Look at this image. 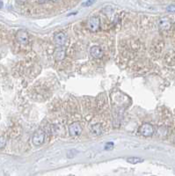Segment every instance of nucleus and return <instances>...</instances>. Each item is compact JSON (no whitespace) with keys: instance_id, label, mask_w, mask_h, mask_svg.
<instances>
[{"instance_id":"obj_5","label":"nucleus","mask_w":175,"mask_h":176,"mask_svg":"<svg viewBox=\"0 0 175 176\" xmlns=\"http://www.w3.org/2000/svg\"><path fill=\"white\" fill-rule=\"evenodd\" d=\"M139 132L142 136L145 137H151L154 133V128L153 126L150 124V123H144L139 128Z\"/></svg>"},{"instance_id":"obj_2","label":"nucleus","mask_w":175,"mask_h":176,"mask_svg":"<svg viewBox=\"0 0 175 176\" xmlns=\"http://www.w3.org/2000/svg\"><path fill=\"white\" fill-rule=\"evenodd\" d=\"M100 27V19L97 16L91 17L87 21V28L91 32H97Z\"/></svg>"},{"instance_id":"obj_14","label":"nucleus","mask_w":175,"mask_h":176,"mask_svg":"<svg viewBox=\"0 0 175 176\" xmlns=\"http://www.w3.org/2000/svg\"><path fill=\"white\" fill-rule=\"evenodd\" d=\"M166 11H170V13H175V5H171L167 6Z\"/></svg>"},{"instance_id":"obj_16","label":"nucleus","mask_w":175,"mask_h":176,"mask_svg":"<svg viewBox=\"0 0 175 176\" xmlns=\"http://www.w3.org/2000/svg\"><path fill=\"white\" fill-rule=\"evenodd\" d=\"M48 1H49V0H37V2H38L39 4H41V5L45 4V3L48 2Z\"/></svg>"},{"instance_id":"obj_7","label":"nucleus","mask_w":175,"mask_h":176,"mask_svg":"<svg viewBox=\"0 0 175 176\" xmlns=\"http://www.w3.org/2000/svg\"><path fill=\"white\" fill-rule=\"evenodd\" d=\"M158 27L162 31H168L172 27V21L169 18L164 17L158 20Z\"/></svg>"},{"instance_id":"obj_9","label":"nucleus","mask_w":175,"mask_h":176,"mask_svg":"<svg viewBox=\"0 0 175 176\" xmlns=\"http://www.w3.org/2000/svg\"><path fill=\"white\" fill-rule=\"evenodd\" d=\"M65 56H66V52L63 47H57L54 52V57L55 58V60L62 61L64 59Z\"/></svg>"},{"instance_id":"obj_12","label":"nucleus","mask_w":175,"mask_h":176,"mask_svg":"<svg viewBox=\"0 0 175 176\" xmlns=\"http://www.w3.org/2000/svg\"><path fill=\"white\" fill-rule=\"evenodd\" d=\"M6 145V140L4 137H0V149H3Z\"/></svg>"},{"instance_id":"obj_19","label":"nucleus","mask_w":175,"mask_h":176,"mask_svg":"<svg viewBox=\"0 0 175 176\" xmlns=\"http://www.w3.org/2000/svg\"><path fill=\"white\" fill-rule=\"evenodd\" d=\"M69 176H74V175H69Z\"/></svg>"},{"instance_id":"obj_13","label":"nucleus","mask_w":175,"mask_h":176,"mask_svg":"<svg viewBox=\"0 0 175 176\" xmlns=\"http://www.w3.org/2000/svg\"><path fill=\"white\" fill-rule=\"evenodd\" d=\"M95 2V0H87L86 2H85V3H83V6H85V7H87V6H90V5H92L93 3Z\"/></svg>"},{"instance_id":"obj_15","label":"nucleus","mask_w":175,"mask_h":176,"mask_svg":"<svg viewBox=\"0 0 175 176\" xmlns=\"http://www.w3.org/2000/svg\"><path fill=\"white\" fill-rule=\"evenodd\" d=\"M16 1V3L17 4H19V5H24L27 0H15Z\"/></svg>"},{"instance_id":"obj_4","label":"nucleus","mask_w":175,"mask_h":176,"mask_svg":"<svg viewBox=\"0 0 175 176\" xmlns=\"http://www.w3.org/2000/svg\"><path fill=\"white\" fill-rule=\"evenodd\" d=\"M45 140V133L43 130H37L35 133L33 134V137H32V142L33 145L35 146H40L41 145H43Z\"/></svg>"},{"instance_id":"obj_8","label":"nucleus","mask_w":175,"mask_h":176,"mask_svg":"<svg viewBox=\"0 0 175 176\" xmlns=\"http://www.w3.org/2000/svg\"><path fill=\"white\" fill-rule=\"evenodd\" d=\"M90 55L93 57L96 58V59H100V58L103 57L104 52L102 50V49L99 46H92L90 49Z\"/></svg>"},{"instance_id":"obj_6","label":"nucleus","mask_w":175,"mask_h":176,"mask_svg":"<svg viewBox=\"0 0 175 176\" xmlns=\"http://www.w3.org/2000/svg\"><path fill=\"white\" fill-rule=\"evenodd\" d=\"M67 35L63 33V32H59L55 34L54 36V43L55 44V46L57 47H63L66 42H67Z\"/></svg>"},{"instance_id":"obj_1","label":"nucleus","mask_w":175,"mask_h":176,"mask_svg":"<svg viewBox=\"0 0 175 176\" xmlns=\"http://www.w3.org/2000/svg\"><path fill=\"white\" fill-rule=\"evenodd\" d=\"M16 40L21 45H27L29 42V34L24 29H19L16 33Z\"/></svg>"},{"instance_id":"obj_3","label":"nucleus","mask_w":175,"mask_h":176,"mask_svg":"<svg viewBox=\"0 0 175 176\" xmlns=\"http://www.w3.org/2000/svg\"><path fill=\"white\" fill-rule=\"evenodd\" d=\"M69 134L71 137H78L83 131V128L78 122H73L69 126Z\"/></svg>"},{"instance_id":"obj_17","label":"nucleus","mask_w":175,"mask_h":176,"mask_svg":"<svg viewBox=\"0 0 175 176\" xmlns=\"http://www.w3.org/2000/svg\"><path fill=\"white\" fill-rule=\"evenodd\" d=\"M3 5H4L3 2H2V1H0V9H1V8L3 7Z\"/></svg>"},{"instance_id":"obj_10","label":"nucleus","mask_w":175,"mask_h":176,"mask_svg":"<svg viewBox=\"0 0 175 176\" xmlns=\"http://www.w3.org/2000/svg\"><path fill=\"white\" fill-rule=\"evenodd\" d=\"M89 130L93 137H99L102 133V127L100 123H95L90 126Z\"/></svg>"},{"instance_id":"obj_18","label":"nucleus","mask_w":175,"mask_h":176,"mask_svg":"<svg viewBox=\"0 0 175 176\" xmlns=\"http://www.w3.org/2000/svg\"><path fill=\"white\" fill-rule=\"evenodd\" d=\"M51 1H52L53 3H56V2H58V1H59V0H51Z\"/></svg>"},{"instance_id":"obj_11","label":"nucleus","mask_w":175,"mask_h":176,"mask_svg":"<svg viewBox=\"0 0 175 176\" xmlns=\"http://www.w3.org/2000/svg\"><path fill=\"white\" fill-rule=\"evenodd\" d=\"M127 161L130 164H133V165H136V164L142 163L144 161V159L139 158V157H130V158L127 159Z\"/></svg>"}]
</instances>
